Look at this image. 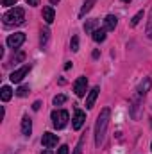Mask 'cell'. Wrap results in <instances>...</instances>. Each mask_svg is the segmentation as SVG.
Listing matches in <instances>:
<instances>
[{"label": "cell", "instance_id": "27", "mask_svg": "<svg viewBox=\"0 0 152 154\" xmlns=\"http://www.w3.org/2000/svg\"><path fill=\"white\" fill-rule=\"evenodd\" d=\"M16 0H2V5H14Z\"/></svg>", "mask_w": 152, "mask_h": 154}, {"label": "cell", "instance_id": "15", "mask_svg": "<svg viewBox=\"0 0 152 154\" xmlns=\"http://www.w3.org/2000/svg\"><path fill=\"white\" fill-rule=\"evenodd\" d=\"M149 90H150V79H145V82H141V84H140L138 93H140V95H145Z\"/></svg>", "mask_w": 152, "mask_h": 154}, {"label": "cell", "instance_id": "23", "mask_svg": "<svg viewBox=\"0 0 152 154\" xmlns=\"http://www.w3.org/2000/svg\"><path fill=\"white\" fill-rule=\"evenodd\" d=\"M82 145H84V136L79 140V143H77V147H75V152L74 154H82Z\"/></svg>", "mask_w": 152, "mask_h": 154}, {"label": "cell", "instance_id": "32", "mask_svg": "<svg viewBox=\"0 0 152 154\" xmlns=\"http://www.w3.org/2000/svg\"><path fill=\"white\" fill-rule=\"evenodd\" d=\"M122 2H123V4H129V2H131V0H122Z\"/></svg>", "mask_w": 152, "mask_h": 154}, {"label": "cell", "instance_id": "29", "mask_svg": "<svg viewBox=\"0 0 152 154\" xmlns=\"http://www.w3.org/2000/svg\"><path fill=\"white\" fill-rule=\"evenodd\" d=\"M29 5H39V0H25Z\"/></svg>", "mask_w": 152, "mask_h": 154}, {"label": "cell", "instance_id": "12", "mask_svg": "<svg viewBox=\"0 0 152 154\" xmlns=\"http://www.w3.org/2000/svg\"><path fill=\"white\" fill-rule=\"evenodd\" d=\"M54 18H56L54 9H52V7H45V9H43V20H45L47 23H52V22H54Z\"/></svg>", "mask_w": 152, "mask_h": 154}, {"label": "cell", "instance_id": "17", "mask_svg": "<svg viewBox=\"0 0 152 154\" xmlns=\"http://www.w3.org/2000/svg\"><path fill=\"white\" fill-rule=\"evenodd\" d=\"M97 25H99V22H97V20H90V22L84 25V31H86L88 34H93V29H95Z\"/></svg>", "mask_w": 152, "mask_h": 154}, {"label": "cell", "instance_id": "18", "mask_svg": "<svg viewBox=\"0 0 152 154\" xmlns=\"http://www.w3.org/2000/svg\"><path fill=\"white\" fill-rule=\"evenodd\" d=\"M141 18H143V11H138V13L134 14V18L131 20V25H132V27H136V25L140 23V20H141Z\"/></svg>", "mask_w": 152, "mask_h": 154}, {"label": "cell", "instance_id": "6", "mask_svg": "<svg viewBox=\"0 0 152 154\" xmlns=\"http://www.w3.org/2000/svg\"><path fill=\"white\" fill-rule=\"evenodd\" d=\"M23 41H25V34H23V32H14V34H11V36L7 38V47L18 48Z\"/></svg>", "mask_w": 152, "mask_h": 154}, {"label": "cell", "instance_id": "26", "mask_svg": "<svg viewBox=\"0 0 152 154\" xmlns=\"http://www.w3.org/2000/svg\"><path fill=\"white\" fill-rule=\"evenodd\" d=\"M23 57H25V54H23V52H20V54H18L16 57H13V63H14V61H22Z\"/></svg>", "mask_w": 152, "mask_h": 154}, {"label": "cell", "instance_id": "30", "mask_svg": "<svg viewBox=\"0 0 152 154\" xmlns=\"http://www.w3.org/2000/svg\"><path fill=\"white\" fill-rule=\"evenodd\" d=\"M41 154H52V151H43Z\"/></svg>", "mask_w": 152, "mask_h": 154}, {"label": "cell", "instance_id": "14", "mask_svg": "<svg viewBox=\"0 0 152 154\" xmlns=\"http://www.w3.org/2000/svg\"><path fill=\"white\" fill-rule=\"evenodd\" d=\"M0 97H2L4 102H7V100L13 97V90H11L9 86H2V90H0Z\"/></svg>", "mask_w": 152, "mask_h": 154}, {"label": "cell", "instance_id": "28", "mask_svg": "<svg viewBox=\"0 0 152 154\" xmlns=\"http://www.w3.org/2000/svg\"><path fill=\"white\" fill-rule=\"evenodd\" d=\"M39 108H41V102H39V100H36V102L32 104V109H34V111H38Z\"/></svg>", "mask_w": 152, "mask_h": 154}, {"label": "cell", "instance_id": "2", "mask_svg": "<svg viewBox=\"0 0 152 154\" xmlns=\"http://www.w3.org/2000/svg\"><path fill=\"white\" fill-rule=\"evenodd\" d=\"M2 20H4V23H5L7 27H11V25H20V23H23V20H25V11H23L22 7H13V9H9V11L2 16Z\"/></svg>", "mask_w": 152, "mask_h": 154}, {"label": "cell", "instance_id": "20", "mask_svg": "<svg viewBox=\"0 0 152 154\" xmlns=\"http://www.w3.org/2000/svg\"><path fill=\"white\" fill-rule=\"evenodd\" d=\"M66 102V97L65 95H56L54 97V106H61V104H65Z\"/></svg>", "mask_w": 152, "mask_h": 154}, {"label": "cell", "instance_id": "31", "mask_svg": "<svg viewBox=\"0 0 152 154\" xmlns=\"http://www.w3.org/2000/svg\"><path fill=\"white\" fill-rule=\"evenodd\" d=\"M50 2H52V4H57V2H59V0H50Z\"/></svg>", "mask_w": 152, "mask_h": 154}, {"label": "cell", "instance_id": "24", "mask_svg": "<svg viewBox=\"0 0 152 154\" xmlns=\"http://www.w3.org/2000/svg\"><path fill=\"white\" fill-rule=\"evenodd\" d=\"M147 34H149V38L152 39V11H150V20H149V23H147Z\"/></svg>", "mask_w": 152, "mask_h": 154}, {"label": "cell", "instance_id": "11", "mask_svg": "<svg viewBox=\"0 0 152 154\" xmlns=\"http://www.w3.org/2000/svg\"><path fill=\"white\" fill-rule=\"evenodd\" d=\"M31 131H32V122H31L29 116H23V120H22V134L31 136Z\"/></svg>", "mask_w": 152, "mask_h": 154}, {"label": "cell", "instance_id": "1", "mask_svg": "<svg viewBox=\"0 0 152 154\" xmlns=\"http://www.w3.org/2000/svg\"><path fill=\"white\" fill-rule=\"evenodd\" d=\"M109 116H111V109L104 108L100 111L99 118H97V124H95V145L97 147H100V143L104 142L106 129H108V124H109Z\"/></svg>", "mask_w": 152, "mask_h": 154}, {"label": "cell", "instance_id": "4", "mask_svg": "<svg viewBox=\"0 0 152 154\" xmlns=\"http://www.w3.org/2000/svg\"><path fill=\"white\" fill-rule=\"evenodd\" d=\"M29 72H31V65H23L22 68L14 70V72L11 74V77H9V79H11V82H22V79L27 75Z\"/></svg>", "mask_w": 152, "mask_h": 154}, {"label": "cell", "instance_id": "16", "mask_svg": "<svg viewBox=\"0 0 152 154\" xmlns=\"http://www.w3.org/2000/svg\"><path fill=\"white\" fill-rule=\"evenodd\" d=\"M93 4H95V0H86V2H84V5H82V9H81V13H79V16L82 18V16H84L91 7H93Z\"/></svg>", "mask_w": 152, "mask_h": 154}, {"label": "cell", "instance_id": "8", "mask_svg": "<svg viewBox=\"0 0 152 154\" xmlns=\"http://www.w3.org/2000/svg\"><path fill=\"white\" fill-rule=\"evenodd\" d=\"M99 91H100V88L95 86V88L88 93V97H86V108H88V109L93 108V104H95V100H97V97H99Z\"/></svg>", "mask_w": 152, "mask_h": 154}, {"label": "cell", "instance_id": "22", "mask_svg": "<svg viewBox=\"0 0 152 154\" xmlns=\"http://www.w3.org/2000/svg\"><path fill=\"white\" fill-rule=\"evenodd\" d=\"M70 48H72L74 52L79 50V36H74V38H72V41H70Z\"/></svg>", "mask_w": 152, "mask_h": 154}, {"label": "cell", "instance_id": "13", "mask_svg": "<svg viewBox=\"0 0 152 154\" xmlns=\"http://www.w3.org/2000/svg\"><path fill=\"white\" fill-rule=\"evenodd\" d=\"M106 32H108L106 29H95V31H93V34H91V38L95 39L97 43H102V41L106 39Z\"/></svg>", "mask_w": 152, "mask_h": 154}, {"label": "cell", "instance_id": "5", "mask_svg": "<svg viewBox=\"0 0 152 154\" xmlns=\"http://www.w3.org/2000/svg\"><path fill=\"white\" fill-rule=\"evenodd\" d=\"M86 90H88V79L86 77H79L74 84V91H75L77 97H84L86 95Z\"/></svg>", "mask_w": 152, "mask_h": 154}, {"label": "cell", "instance_id": "3", "mask_svg": "<svg viewBox=\"0 0 152 154\" xmlns=\"http://www.w3.org/2000/svg\"><path fill=\"white\" fill-rule=\"evenodd\" d=\"M68 118H70V116H68V111H65V109H56V111H52V124H54L56 129L66 127Z\"/></svg>", "mask_w": 152, "mask_h": 154}, {"label": "cell", "instance_id": "9", "mask_svg": "<svg viewBox=\"0 0 152 154\" xmlns=\"http://www.w3.org/2000/svg\"><path fill=\"white\" fill-rule=\"evenodd\" d=\"M116 23H118V18H116L114 14H108V16L104 18V29H106V31H114Z\"/></svg>", "mask_w": 152, "mask_h": 154}, {"label": "cell", "instance_id": "33", "mask_svg": "<svg viewBox=\"0 0 152 154\" xmlns=\"http://www.w3.org/2000/svg\"><path fill=\"white\" fill-rule=\"evenodd\" d=\"M150 149H152V145H150Z\"/></svg>", "mask_w": 152, "mask_h": 154}, {"label": "cell", "instance_id": "21", "mask_svg": "<svg viewBox=\"0 0 152 154\" xmlns=\"http://www.w3.org/2000/svg\"><path fill=\"white\" fill-rule=\"evenodd\" d=\"M48 34H50L48 29H43V31H41V47L47 45V41H48Z\"/></svg>", "mask_w": 152, "mask_h": 154}, {"label": "cell", "instance_id": "10", "mask_svg": "<svg viewBox=\"0 0 152 154\" xmlns=\"http://www.w3.org/2000/svg\"><path fill=\"white\" fill-rule=\"evenodd\" d=\"M84 120H86L84 111L75 109V115H74V129H81V127H82V124H84Z\"/></svg>", "mask_w": 152, "mask_h": 154}, {"label": "cell", "instance_id": "19", "mask_svg": "<svg viewBox=\"0 0 152 154\" xmlns=\"http://www.w3.org/2000/svg\"><path fill=\"white\" fill-rule=\"evenodd\" d=\"M29 91H31V88H29V86H20V88L16 90V95H18V97H25Z\"/></svg>", "mask_w": 152, "mask_h": 154}, {"label": "cell", "instance_id": "7", "mask_svg": "<svg viewBox=\"0 0 152 154\" xmlns=\"http://www.w3.org/2000/svg\"><path fill=\"white\" fill-rule=\"evenodd\" d=\"M41 143L47 147V149H52L57 145V134H52V133H45L41 136Z\"/></svg>", "mask_w": 152, "mask_h": 154}, {"label": "cell", "instance_id": "25", "mask_svg": "<svg viewBox=\"0 0 152 154\" xmlns=\"http://www.w3.org/2000/svg\"><path fill=\"white\" fill-rule=\"evenodd\" d=\"M57 154H68V145H61L59 151H57Z\"/></svg>", "mask_w": 152, "mask_h": 154}]
</instances>
